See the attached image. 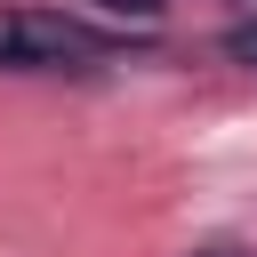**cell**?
Returning <instances> with one entry per match:
<instances>
[{"label": "cell", "instance_id": "cell-2", "mask_svg": "<svg viewBox=\"0 0 257 257\" xmlns=\"http://www.w3.org/2000/svg\"><path fill=\"white\" fill-rule=\"evenodd\" d=\"M104 8H112V16H161L169 0H104Z\"/></svg>", "mask_w": 257, "mask_h": 257}, {"label": "cell", "instance_id": "cell-1", "mask_svg": "<svg viewBox=\"0 0 257 257\" xmlns=\"http://www.w3.org/2000/svg\"><path fill=\"white\" fill-rule=\"evenodd\" d=\"M225 56H233V64H257V16H241V24L225 32Z\"/></svg>", "mask_w": 257, "mask_h": 257}]
</instances>
